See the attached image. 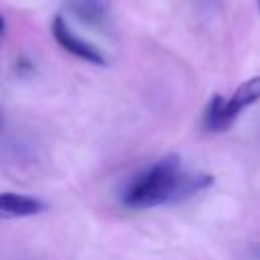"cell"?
<instances>
[{
	"label": "cell",
	"mask_w": 260,
	"mask_h": 260,
	"mask_svg": "<svg viewBox=\"0 0 260 260\" xmlns=\"http://www.w3.org/2000/svg\"><path fill=\"white\" fill-rule=\"evenodd\" d=\"M203 126L209 132H221L225 128H230L228 116H225V100L221 95H213L205 108L203 114Z\"/></svg>",
	"instance_id": "obj_6"
},
{
	"label": "cell",
	"mask_w": 260,
	"mask_h": 260,
	"mask_svg": "<svg viewBox=\"0 0 260 260\" xmlns=\"http://www.w3.org/2000/svg\"><path fill=\"white\" fill-rule=\"evenodd\" d=\"M67 10L87 26L102 28L108 24L110 4L108 0H67Z\"/></svg>",
	"instance_id": "obj_3"
},
{
	"label": "cell",
	"mask_w": 260,
	"mask_h": 260,
	"mask_svg": "<svg viewBox=\"0 0 260 260\" xmlns=\"http://www.w3.org/2000/svg\"><path fill=\"white\" fill-rule=\"evenodd\" d=\"M260 100V77H252L248 81H244L230 100H225V116H228V122L232 124L238 114L248 108L250 104L258 102Z\"/></svg>",
	"instance_id": "obj_5"
},
{
	"label": "cell",
	"mask_w": 260,
	"mask_h": 260,
	"mask_svg": "<svg viewBox=\"0 0 260 260\" xmlns=\"http://www.w3.org/2000/svg\"><path fill=\"white\" fill-rule=\"evenodd\" d=\"M258 6H260V0H258Z\"/></svg>",
	"instance_id": "obj_9"
},
{
	"label": "cell",
	"mask_w": 260,
	"mask_h": 260,
	"mask_svg": "<svg viewBox=\"0 0 260 260\" xmlns=\"http://www.w3.org/2000/svg\"><path fill=\"white\" fill-rule=\"evenodd\" d=\"M4 28H6V24H4V16L0 14V37L4 35Z\"/></svg>",
	"instance_id": "obj_7"
},
{
	"label": "cell",
	"mask_w": 260,
	"mask_h": 260,
	"mask_svg": "<svg viewBox=\"0 0 260 260\" xmlns=\"http://www.w3.org/2000/svg\"><path fill=\"white\" fill-rule=\"evenodd\" d=\"M0 130H2V114H0Z\"/></svg>",
	"instance_id": "obj_8"
},
{
	"label": "cell",
	"mask_w": 260,
	"mask_h": 260,
	"mask_svg": "<svg viewBox=\"0 0 260 260\" xmlns=\"http://www.w3.org/2000/svg\"><path fill=\"white\" fill-rule=\"evenodd\" d=\"M45 211V203L32 195L0 193V217H30Z\"/></svg>",
	"instance_id": "obj_4"
},
{
	"label": "cell",
	"mask_w": 260,
	"mask_h": 260,
	"mask_svg": "<svg viewBox=\"0 0 260 260\" xmlns=\"http://www.w3.org/2000/svg\"><path fill=\"white\" fill-rule=\"evenodd\" d=\"M51 30H53L55 41H57L67 53H71V55H75V57H79V59H83V61H87V63H93V65H106L104 53H102L95 45H91L89 41L77 37V35L71 30V26L65 22L63 16H55V18H53Z\"/></svg>",
	"instance_id": "obj_2"
},
{
	"label": "cell",
	"mask_w": 260,
	"mask_h": 260,
	"mask_svg": "<svg viewBox=\"0 0 260 260\" xmlns=\"http://www.w3.org/2000/svg\"><path fill=\"white\" fill-rule=\"evenodd\" d=\"M181 177V158L177 154L162 156L126 185L122 203L130 209H148L171 203L177 197Z\"/></svg>",
	"instance_id": "obj_1"
}]
</instances>
